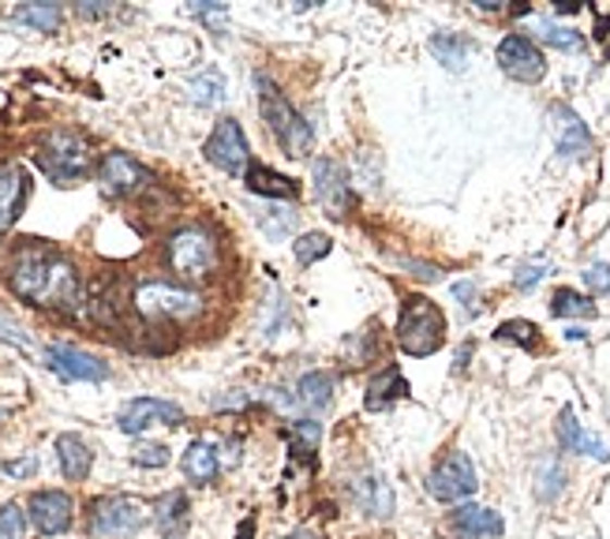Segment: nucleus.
I'll use <instances>...</instances> for the list:
<instances>
[{
    "label": "nucleus",
    "mask_w": 610,
    "mask_h": 539,
    "mask_svg": "<svg viewBox=\"0 0 610 539\" xmlns=\"http://www.w3.org/2000/svg\"><path fill=\"white\" fill-rule=\"evenodd\" d=\"M8 289L20 300L34 303V308H83L79 270L67 263L64 255L46 248H27L15 255V263L8 266Z\"/></svg>",
    "instance_id": "f257e3e1"
},
{
    "label": "nucleus",
    "mask_w": 610,
    "mask_h": 539,
    "mask_svg": "<svg viewBox=\"0 0 610 539\" xmlns=\"http://www.w3.org/2000/svg\"><path fill=\"white\" fill-rule=\"evenodd\" d=\"M256 90H259L262 121L270 124V131H274V139L282 142L285 154L308 158L311 147H315V131H311V124L289 105V98L277 90V83L270 79V75H256Z\"/></svg>",
    "instance_id": "f03ea898"
},
{
    "label": "nucleus",
    "mask_w": 610,
    "mask_h": 539,
    "mask_svg": "<svg viewBox=\"0 0 610 539\" xmlns=\"http://www.w3.org/2000/svg\"><path fill=\"white\" fill-rule=\"evenodd\" d=\"M165 263L180 281H191V285L207 281L217 270V240L202 229V225H184V229H176L169 236Z\"/></svg>",
    "instance_id": "7ed1b4c3"
},
{
    "label": "nucleus",
    "mask_w": 610,
    "mask_h": 539,
    "mask_svg": "<svg viewBox=\"0 0 610 539\" xmlns=\"http://www.w3.org/2000/svg\"><path fill=\"white\" fill-rule=\"evenodd\" d=\"M446 341V315L438 311L435 300L427 297H409L397 318V344L409 356H431Z\"/></svg>",
    "instance_id": "20e7f679"
},
{
    "label": "nucleus",
    "mask_w": 610,
    "mask_h": 539,
    "mask_svg": "<svg viewBox=\"0 0 610 539\" xmlns=\"http://www.w3.org/2000/svg\"><path fill=\"white\" fill-rule=\"evenodd\" d=\"M34 162H38V168L49 180L67 188V184L83 180V176L90 173V147H87V139L75 131H49L46 139H41Z\"/></svg>",
    "instance_id": "39448f33"
},
{
    "label": "nucleus",
    "mask_w": 610,
    "mask_h": 539,
    "mask_svg": "<svg viewBox=\"0 0 610 539\" xmlns=\"http://www.w3.org/2000/svg\"><path fill=\"white\" fill-rule=\"evenodd\" d=\"M135 311L142 318H154V323H184V318H195L202 311V297L169 281H142L135 289Z\"/></svg>",
    "instance_id": "423d86ee"
},
{
    "label": "nucleus",
    "mask_w": 610,
    "mask_h": 539,
    "mask_svg": "<svg viewBox=\"0 0 610 539\" xmlns=\"http://www.w3.org/2000/svg\"><path fill=\"white\" fill-rule=\"evenodd\" d=\"M150 521V505L142 499H132V494H109V499L95 502V513H90V528L95 536H135L139 528H147Z\"/></svg>",
    "instance_id": "0eeeda50"
},
{
    "label": "nucleus",
    "mask_w": 610,
    "mask_h": 539,
    "mask_svg": "<svg viewBox=\"0 0 610 539\" xmlns=\"http://www.w3.org/2000/svg\"><path fill=\"white\" fill-rule=\"evenodd\" d=\"M476 468H472L469 453H450L446 461H438L427 476V491L435 494L438 502H461L472 499L476 491Z\"/></svg>",
    "instance_id": "6e6552de"
},
{
    "label": "nucleus",
    "mask_w": 610,
    "mask_h": 539,
    "mask_svg": "<svg viewBox=\"0 0 610 539\" xmlns=\"http://www.w3.org/2000/svg\"><path fill=\"white\" fill-rule=\"evenodd\" d=\"M98 184L109 199H132V196H142V191L154 184V176L128 154H105L98 168Z\"/></svg>",
    "instance_id": "1a4fd4ad"
},
{
    "label": "nucleus",
    "mask_w": 610,
    "mask_h": 539,
    "mask_svg": "<svg viewBox=\"0 0 610 539\" xmlns=\"http://www.w3.org/2000/svg\"><path fill=\"white\" fill-rule=\"evenodd\" d=\"M202 154H207V162L214 168H222V173L236 176L248 168V139H244V128L233 121V116H225V121H217V128L210 131L207 147H202Z\"/></svg>",
    "instance_id": "9d476101"
},
{
    "label": "nucleus",
    "mask_w": 610,
    "mask_h": 539,
    "mask_svg": "<svg viewBox=\"0 0 610 539\" xmlns=\"http://www.w3.org/2000/svg\"><path fill=\"white\" fill-rule=\"evenodd\" d=\"M46 367L57 371L67 383H105L109 378V364H101L95 352L75 349V344H49Z\"/></svg>",
    "instance_id": "9b49d317"
},
{
    "label": "nucleus",
    "mask_w": 610,
    "mask_h": 539,
    "mask_svg": "<svg viewBox=\"0 0 610 539\" xmlns=\"http://www.w3.org/2000/svg\"><path fill=\"white\" fill-rule=\"evenodd\" d=\"M116 424H121L124 435H142L147 427L154 424H165V427H180L184 424V409L173 401H161V398H135L121 409V416H116Z\"/></svg>",
    "instance_id": "f8f14e48"
},
{
    "label": "nucleus",
    "mask_w": 610,
    "mask_h": 539,
    "mask_svg": "<svg viewBox=\"0 0 610 539\" xmlns=\"http://www.w3.org/2000/svg\"><path fill=\"white\" fill-rule=\"evenodd\" d=\"M498 64H502V72L516 83H539L547 72L544 53H539L536 41H528L524 34L502 38V46H498Z\"/></svg>",
    "instance_id": "ddd939ff"
},
{
    "label": "nucleus",
    "mask_w": 610,
    "mask_h": 539,
    "mask_svg": "<svg viewBox=\"0 0 610 539\" xmlns=\"http://www.w3.org/2000/svg\"><path fill=\"white\" fill-rule=\"evenodd\" d=\"M27 513L41 536H61L72 528V499L64 491H38L30 499Z\"/></svg>",
    "instance_id": "4468645a"
},
{
    "label": "nucleus",
    "mask_w": 610,
    "mask_h": 539,
    "mask_svg": "<svg viewBox=\"0 0 610 539\" xmlns=\"http://www.w3.org/2000/svg\"><path fill=\"white\" fill-rule=\"evenodd\" d=\"M315 191L329 217H345V210H349V173H345L341 162L322 158L315 165Z\"/></svg>",
    "instance_id": "2eb2a0df"
},
{
    "label": "nucleus",
    "mask_w": 610,
    "mask_h": 539,
    "mask_svg": "<svg viewBox=\"0 0 610 539\" xmlns=\"http://www.w3.org/2000/svg\"><path fill=\"white\" fill-rule=\"evenodd\" d=\"M27 191H30V176L23 165L8 162L0 165V236L15 225V217H20L23 202H27Z\"/></svg>",
    "instance_id": "dca6fc26"
},
{
    "label": "nucleus",
    "mask_w": 610,
    "mask_h": 539,
    "mask_svg": "<svg viewBox=\"0 0 610 539\" xmlns=\"http://www.w3.org/2000/svg\"><path fill=\"white\" fill-rule=\"evenodd\" d=\"M450 532L457 539H498L506 532L502 517L495 510H483V505H457L450 513Z\"/></svg>",
    "instance_id": "f3484780"
},
{
    "label": "nucleus",
    "mask_w": 610,
    "mask_h": 539,
    "mask_svg": "<svg viewBox=\"0 0 610 539\" xmlns=\"http://www.w3.org/2000/svg\"><path fill=\"white\" fill-rule=\"evenodd\" d=\"M558 442H562L570 453H584V457L610 461V446L603 442V438L584 431V427L577 424V416H573V409H562V416H558Z\"/></svg>",
    "instance_id": "a211bd4d"
},
{
    "label": "nucleus",
    "mask_w": 610,
    "mask_h": 539,
    "mask_svg": "<svg viewBox=\"0 0 610 539\" xmlns=\"http://www.w3.org/2000/svg\"><path fill=\"white\" fill-rule=\"evenodd\" d=\"M555 121H558V154L562 158H584L592 150V135L581 124L577 113L570 109H555Z\"/></svg>",
    "instance_id": "6ab92c4d"
},
{
    "label": "nucleus",
    "mask_w": 610,
    "mask_h": 539,
    "mask_svg": "<svg viewBox=\"0 0 610 539\" xmlns=\"http://www.w3.org/2000/svg\"><path fill=\"white\" fill-rule=\"evenodd\" d=\"M401 398H409V383H404L401 367L389 364V367H383V375H378L375 383L368 386V409L371 412L389 409V404L401 401Z\"/></svg>",
    "instance_id": "aec40b11"
},
{
    "label": "nucleus",
    "mask_w": 610,
    "mask_h": 539,
    "mask_svg": "<svg viewBox=\"0 0 610 539\" xmlns=\"http://www.w3.org/2000/svg\"><path fill=\"white\" fill-rule=\"evenodd\" d=\"M57 457H61V472L72 484H79V479H87L90 476V450H87V442H83L79 435H61L57 438Z\"/></svg>",
    "instance_id": "412c9836"
},
{
    "label": "nucleus",
    "mask_w": 610,
    "mask_h": 539,
    "mask_svg": "<svg viewBox=\"0 0 610 539\" xmlns=\"http://www.w3.org/2000/svg\"><path fill=\"white\" fill-rule=\"evenodd\" d=\"M244 180H248V191H256V196L296 199V180H292V176H282V173H274V168H266V165H251Z\"/></svg>",
    "instance_id": "4be33fe9"
},
{
    "label": "nucleus",
    "mask_w": 610,
    "mask_h": 539,
    "mask_svg": "<svg viewBox=\"0 0 610 539\" xmlns=\"http://www.w3.org/2000/svg\"><path fill=\"white\" fill-rule=\"evenodd\" d=\"M472 41L461 38V34H450V30H438L435 38H431V53L438 57V64H446L450 72H461L464 64H469L472 57Z\"/></svg>",
    "instance_id": "5701e85b"
},
{
    "label": "nucleus",
    "mask_w": 610,
    "mask_h": 539,
    "mask_svg": "<svg viewBox=\"0 0 610 539\" xmlns=\"http://www.w3.org/2000/svg\"><path fill=\"white\" fill-rule=\"evenodd\" d=\"M356 502L368 513H375V517H389V513H394V491H389V484L383 476H363L360 484H356Z\"/></svg>",
    "instance_id": "b1692460"
},
{
    "label": "nucleus",
    "mask_w": 610,
    "mask_h": 539,
    "mask_svg": "<svg viewBox=\"0 0 610 539\" xmlns=\"http://www.w3.org/2000/svg\"><path fill=\"white\" fill-rule=\"evenodd\" d=\"M184 472H188L191 484H210L217 476V453L207 442H191L184 453Z\"/></svg>",
    "instance_id": "393cba45"
},
{
    "label": "nucleus",
    "mask_w": 610,
    "mask_h": 539,
    "mask_svg": "<svg viewBox=\"0 0 610 539\" xmlns=\"http://www.w3.org/2000/svg\"><path fill=\"white\" fill-rule=\"evenodd\" d=\"M300 401L308 404V409H326V404L334 401V378H329L326 371H308V375L300 378Z\"/></svg>",
    "instance_id": "a878e982"
},
{
    "label": "nucleus",
    "mask_w": 610,
    "mask_h": 539,
    "mask_svg": "<svg viewBox=\"0 0 610 539\" xmlns=\"http://www.w3.org/2000/svg\"><path fill=\"white\" fill-rule=\"evenodd\" d=\"M15 20L27 23V27H34V30H41V34H49V30L61 27L64 12L57 4H23V8H15Z\"/></svg>",
    "instance_id": "bb28decb"
},
{
    "label": "nucleus",
    "mask_w": 610,
    "mask_h": 539,
    "mask_svg": "<svg viewBox=\"0 0 610 539\" xmlns=\"http://www.w3.org/2000/svg\"><path fill=\"white\" fill-rule=\"evenodd\" d=\"M550 311H555L558 318H592L596 315V303L573 289H558L555 300H550Z\"/></svg>",
    "instance_id": "cd10ccee"
},
{
    "label": "nucleus",
    "mask_w": 610,
    "mask_h": 539,
    "mask_svg": "<svg viewBox=\"0 0 610 539\" xmlns=\"http://www.w3.org/2000/svg\"><path fill=\"white\" fill-rule=\"evenodd\" d=\"M319 442H322V424H315V419H300V424L289 427V446L296 457L319 453Z\"/></svg>",
    "instance_id": "c85d7f7f"
},
{
    "label": "nucleus",
    "mask_w": 610,
    "mask_h": 539,
    "mask_svg": "<svg viewBox=\"0 0 610 539\" xmlns=\"http://www.w3.org/2000/svg\"><path fill=\"white\" fill-rule=\"evenodd\" d=\"M532 30L539 34V41H547V46H558V49H581L584 38L573 27H558V23L550 20H536L532 23Z\"/></svg>",
    "instance_id": "c756f323"
},
{
    "label": "nucleus",
    "mask_w": 610,
    "mask_h": 539,
    "mask_svg": "<svg viewBox=\"0 0 610 539\" xmlns=\"http://www.w3.org/2000/svg\"><path fill=\"white\" fill-rule=\"evenodd\" d=\"M191 101H199V105H217V101H225V79L217 72H202L191 79Z\"/></svg>",
    "instance_id": "7c9ffc66"
},
{
    "label": "nucleus",
    "mask_w": 610,
    "mask_h": 539,
    "mask_svg": "<svg viewBox=\"0 0 610 539\" xmlns=\"http://www.w3.org/2000/svg\"><path fill=\"white\" fill-rule=\"evenodd\" d=\"M184 521H188V494H184V491L165 494L161 505H158V525L161 528H180Z\"/></svg>",
    "instance_id": "2f4dec72"
},
{
    "label": "nucleus",
    "mask_w": 610,
    "mask_h": 539,
    "mask_svg": "<svg viewBox=\"0 0 610 539\" xmlns=\"http://www.w3.org/2000/svg\"><path fill=\"white\" fill-rule=\"evenodd\" d=\"M292 255H296V263H300V266H311L315 259L329 255V236H322V233L300 236V240L292 243Z\"/></svg>",
    "instance_id": "473e14b6"
},
{
    "label": "nucleus",
    "mask_w": 610,
    "mask_h": 539,
    "mask_svg": "<svg viewBox=\"0 0 610 539\" xmlns=\"http://www.w3.org/2000/svg\"><path fill=\"white\" fill-rule=\"evenodd\" d=\"M0 539H27V513L15 502L0 505Z\"/></svg>",
    "instance_id": "72a5a7b5"
},
{
    "label": "nucleus",
    "mask_w": 610,
    "mask_h": 539,
    "mask_svg": "<svg viewBox=\"0 0 610 539\" xmlns=\"http://www.w3.org/2000/svg\"><path fill=\"white\" fill-rule=\"evenodd\" d=\"M536 326L524 323V318H513V323H502L498 326V341H516V344H536Z\"/></svg>",
    "instance_id": "f704fd0d"
},
{
    "label": "nucleus",
    "mask_w": 610,
    "mask_h": 539,
    "mask_svg": "<svg viewBox=\"0 0 610 539\" xmlns=\"http://www.w3.org/2000/svg\"><path fill=\"white\" fill-rule=\"evenodd\" d=\"M581 277H584V285H588L592 292H599V297H610V266L607 263H588Z\"/></svg>",
    "instance_id": "c9c22d12"
},
{
    "label": "nucleus",
    "mask_w": 610,
    "mask_h": 539,
    "mask_svg": "<svg viewBox=\"0 0 610 539\" xmlns=\"http://www.w3.org/2000/svg\"><path fill=\"white\" fill-rule=\"evenodd\" d=\"M0 341H8V344H15V349H30V337L27 330H23L20 323H12V318L0 311Z\"/></svg>",
    "instance_id": "e433bc0d"
},
{
    "label": "nucleus",
    "mask_w": 610,
    "mask_h": 539,
    "mask_svg": "<svg viewBox=\"0 0 610 539\" xmlns=\"http://www.w3.org/2000/svg\"><path fill=\"white\" fill-rule=\"evenodd\" d=\"M558 491H562V468H558V461H547L544 476H539V499H555Z\"/></svg>",
    "instance_id": "4c0bfd02"
},
{
    "label": "nucleus",
    "mask_w": 610,
    "mask_h": 539,
    "mask_svg": "<svg viewBox=\"0 0 610 539\" xmlns=\"http://www.w3.org/2000/svg\"><path fill=\"white\" fill-rule=\"evenodd\" d=\"M191 12L202 15V20H207L214 30H222L225 20H228V8L225 4H214V0H207V4H191Z\"/></svg>",
    "instance_id": "58836bf2"
},
{
    "label": "nucleus",
    "mask_w": 610,
    "mask_h": 539,
    "mask_svg": "<svg viewBox=\"0 0 610 539\" xmlns=\"http://www.w3.org/2000/svg\"><path fill=\"white\" fill-rule=\"evenodd\" d=\"M165 461H169L165 446H139V450H135V465H142V468H161Z\"/></svg>",
    "instance_id": "ea45409f"
},
{
    "label": "nucleus",
    "mask_w": 610,
    "mask_h": 539,
    "mask_svg": "<svg viewBox=\"0 0 610 539\" xmlns=\"http://www.w3.org/2000/svg\"><path fill=\"white\" fill-rule=\"evenodd\" d=\"M544 274H547V263H532V266H521V270H516L513 281H516V289H532V285H536Z\"/></svg>",
    "instance_id": "a19ab883"
},
{
    "label": "nucleus",
    "mask_w": 610,
    "mask_h": 539,
    "mask_svg": "<svg viewBox=\"0 0 610 539\" xmlns=\"http://www.w3.org/2000/svg\"><path fill=\"white\" fill-rule=\"evenodd\" d=\"M34 468H38V461H34V457H23V461H8V465H4V472H8V476H30Z\"/></svg>",
    "instance_id": "79ce46f5"
},
{
    "label": "nucleus",
    "mask_w": 610,
    "mask_h": 539,
    "mask_svg": "<svg viewBox=\"0 0 610 539\" xmlns=\"http://www.w3.org/2000/svg\"><path fill=\"white\" fill-rule=\"evenodd\" d=\"M453 297L464 300V308H472V303H476V285H472V281H457L453 285Z\"/></svg>",
    "instance_id": "37998d69"
},
{
    "label": "nucleus",
    "mask_w": 610,
    "mask_h": 539,
    "mask_svg": "<svg viewBox=\"0 0 610 539\" xmlns=\"http://www.w3.org/2000/svg\"><path fill=\"white\" fill-rule=\"evenodd\" d=\"M79 12H83V15H105L109 8H105V4H79Z\"/></svg>",
    "instance_id": "c03bdc74"
},
{
    "label": "nucleus",
    "mask_w": 610,
    "mask_h": 539,
    "mask_svg": "<svg viewBox=\"0 0 610 539\" xmlns=\"http://www.w3.org/2000/svg\"><path fill=\"white\" fill-rule=\"evenodd\" d=\"M577 0H562V4H558V12H562V15H573V12H577Z\"/></svg>",
    "instance_id": "a18cd8bd"
},
{
    "label": "nucleus",
    "mask_w": 610,
    "mask_h": 539,
    "mask_svg": "<svg viewBox=\"0 0 610 539\" xmlns=\"http://www.w3.org/2000/svg\"><path fill=\"white\" fill-rule=\"evenodd\" d=\"M289 539H319L315 532H308V528H300V532H292Z\"/></svg>",
    "instance_id": "49530a36"
},
{
    "label": "nucleus",
    "mask_w": 610,
    "mask_h": 539,
    "mask_svg": "<svg viewBox=\"0 0 610 539\" xmlns=\"http://www.w3.org/2000/svg\"><path fill=\"white\" fill-rule=\"evenodd\" d=\"M251 536V521H244V525H240V539H248Z\"/></svg>",
    "instance_id": "de8ad7c7"
},
{
    "label": "nucleus",
    "mask_w": 610,
    "mask_h": 539,
    "mask_svg": "<svg viewBox=\"0 0 610 539\" xmlns=\"http://www.w3.org/2000/svg\"><path fill=\"white\" fill-rule=\"evenodd\" d=\"M607 57H610V49H607Z\"/></svg>",
    "instance_id": "09e8293b"
},
{
    "label": "nucleus",
    "mask_w": 610,
    "mask_h": 539,
    "mask_svg": "<svg viewBox=\"0 0 610 539\" xmlns=\"http://www.w3.org/2000/svg\"><path fill=\"white\" fill-rule=\"evenodd\" d=\"M169 539H176V536H169Z\"/></svg>",
    "instance_id": "8fccbe9b"
}]
</instances>
